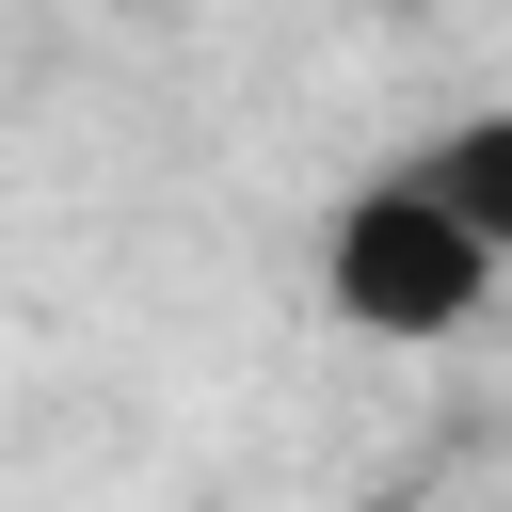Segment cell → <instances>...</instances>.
<instances>
[{"label": "cell", "mask_w": 512, "mask_h": 512, "mask_svg": "<svg viewBox=\"0 0 512 512\" xmlns=\"http://www.w3.org/2000/svg\"><path fill=\"white\" fill-rule=\"evenodd\" d=\"M496 272H512V256L432 192V160H400V176L336 192V224H320V304H336L352 336H384V352L464 336V320L496 304Z\"/></svg>", "instance_id": "1"}, {"label": "cell", "mask_w": 512, "mask_h": 512, "mask_svg": "<svg viewBox=\"0 0 512 512\" xmlns=\"http://www.w3.org/2000/svg\"><path fill=\"white\" fill-rule=\"evenodd\" d=\"M416 160H432V192H448V208L512 256V112H464V128H432Z\"/></svg>", "instance_id": "2"}]
</instances>
